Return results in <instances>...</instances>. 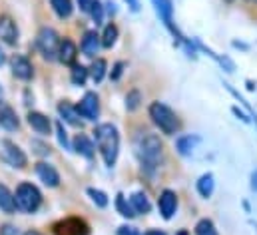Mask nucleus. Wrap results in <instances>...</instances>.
<instances>
[{
    "mask_svg": "<svg viewBox=\"0 0 257 235\" xmlns=\"http://www.w3.org/2000/svg\"><path fill=\"white\" fill-rule=\"evenodd\" d=\"M24 235H40V233H36V231H28V233H24Z\"/></svg>",
    "mask_w": 257,
    "mask_h": 235,
    "instance_id": "nucleus-42",
    "label": "nucleus"
},
{
    "mask_svg": "<svg viewBox=\"0 0 257 235\" xmlns=\"http://www.w3.org/2000/svg\"><path fill=\"white\" fill-rule=\"evenodd\" d=\"M140 104H142V94H140V90H130L128 96H126V108H128L130 112H136V110L140 108Z\"/></svg>",
    "mask_w": 257,
    "mask_h": 235,
    "instance_id": "nucleus-31",
    "label": "nucleus"
},
{
    "mask_svg": "<svg viewBox=\"0 0 257 235\" xmlns=\"http://www.w3.org/2000/svg\"><path fill=\"white\" fill-rule=\"evenodd\" d=\"M154 2V6H156V12H158V16L164 20V24L174 32V34H178V30H176V26H174V4H172V0H152ZM180 36V34H178ZM182 38V36H180Z\"/></svg>",
    "mask_w": 257,
    "mask_h": 235,
    "instance_id": "nucleus-13",
    "label": "nucleus"
},
{
    "mask_svg": "<svg viewBox=\"0 0 257 235\" xmlns=\"http://www.w3.org/2000/svg\"><path fill=\"white\" fill-rule=\"evenodd\" d=\"M6 62V56H4V52H2V48H0V66Z\"/></svg>",
    "mask_w": 257,
    "mask_h": 235,
    "instance_id": "nucleus-41",
    "label": "nucleus"
},
{
    "mask_svg": "<svg viewBox=\"0 0 257 235\" xmlns=\"http://www.w3.org/2000/svg\"><path fill=\"white\" fill-rule=\"evenodd\" d=\"M36 176L40 177V181L48 187H58L60 185V174L56 172L54 166L46 164V162H38L36 164Z\"/></svg>",
    "mask_w": 257,
    "mask_h": 235,
    "instance_id": "nucleus-12",
    "label": "nucleus"
},
{
    "mask_svg": "<svg viewBox=\"0 0 257 235\" xmlns=\"http://www.w3.org/2000/svg\"><path fill=\"white\" fill-rule=\"evenodd\" d=\"M0 128H4L6 132H16L20 128V120L16 116L14 108L2 100H0Z\"/></svg>",
    "mask_w": 257,
    "mask_h": 235,
    "instance_id": "nucleus-14",
    "label": "nucleus"
},
{
    "mask_svg": "<svg viewBox=\"0 0 257 235\" xmlns=\"http://www.w3.org/2000/svg\"><path fill=\"white\" fill-rule=\"evenodd\" d=\"M50 4H52L54 12H56L60 18H68V16L72 14V10H74L72 0H50Z\"/></svg>",
    "mask_w": 257,
    "mask_h": 235,
    "instance_id": "nucleus-25",
    "label": "nucleus"
},
{
    "mask_svg": "<svg viewBox=\"0 0 257 235\" xmlns=\"http://www.w3.org/2000/svg\"><path fill=\"white\" fill-rule=\"evenodd\" d=\"M14 203H16V209H20L24 213H34L42 205V193L36 185L28 183V181H22L16 187Z\"/></svg>",
    "mask_w": 257,
    "mask_h": 235,
    "instance_id": "nucleus-4",
    "label": "nucleus"
},
{
    "mask_svg": "<svg viewBox=\"0 0 257 235\" xmlns=\"http://www.w3.org/2000/svg\"><path fill=\"white\" fill-rule=\"evenodd\" d=\"M88 78V68H84L82 64H72V82L76 86H84Z\"/></svg>",
    "mask_w": 257,
    "mask_h": 235,
    "instance_id": "nucleus-26",
    "label": "nucleus"
},
{
    "mask_svg": "<svg viewBox=\"0 0 257 235\" xmlns=\"http://www.w3.org/2000/svg\"><path fill=\"white\" fill-rule=\"evenodd\" d=\"M0 209H2L4 213H14V211H16L14 193H12L4 183H0Z\"/></svg>",
    "mask_w": 257,
    "mask_h": 235,
    "instance_id": "nucleus-21",
    "label": "nucleus"
},
{
    "mask_svg": "<svg viewBox=\"0 0 257 235\" xmlns=\"http://www.w3.org/2000/svg\"><path fill=\"white\" fill-rule=\"evenodd\" d=\"M136 146V154L140 158L142 164H146L148 168H156L162 162L164 156V144L160 142V138L152 132H140L134 140Z\"/></svg>",
    "mask_w": 257,
    "mask_h": 235,
    "instance_id": "nucleus-2",
    "label": "nucleus"
},
{
    "mask_svg": "<svg viewBox=\"0 0 257 235\" xmlns=\"http://www.w3.org/2000/svg\"><path fill=\"white\" fill-rule=\"evenodd\" d=\"M10 68H12V74L18 78V80H30L32 76H34V66H32V62L26 58V56H22V54H14L12 58H10Z\"/></svg>",
    "mask_w": 257,
    "mask_h": 235,
    "instance_id": "nucleus-9",
    "label": "nucleus"
},
{
    "mask_svg": "<svg viewBox=\"0 0 257 235\" xmlns=\"http://www.w3.org/2000/svg\"><path fill=\"white\" fill-rule=\"evenodd\" d=\"M197 142H199V140H197L195 136H186V138H180V140H178V150H180V154L188 156Z\"/></svg>",
    "mask_w": 257,
    "mask_h": 235,
    "instance_id": "nucleus-29",
    "label": "nucleus"
},
{
    "mask_svg": "<svg viewBox=\"0 0 257 235\" xmlns=\"http://www.w3.org/2000/svg\"><path fill=\"white\" fill-rule=\"evenodd\" d=\"M58 114H60V118H62L64 122H68L70 126H76V128L82 126V120H80V114H78L76 106H72L70 102H60V104H58Z\"/></svg>",
    "mask_w": 257,
    "mask_h": 235,
    "instance_id": "nucleus-19",
    "label": "nucleus"
},
{
    "mask_svg": "<svg viewBox=\"0 0 257 235\" xmlns=\"http://www.w3.org/2000/svg\"><path fill=\"white\" fill-rule=\"evenodd\" d=\"M56 134H58L60 144L68 150V148H70V144H68V136H66V130H64V126H62V122H58V126H56Z\"/></svg>",
    "mask_w": 257,
    "mask_h": 235,
    "instance_id": "nucleus-33",
    "label": "nucleus"
},
{
    "mask_svg": "<svg viewBox=\"0 0 257 235\" xmlns=\"http://www.w3.org/2000/svg\"><path fill=\"white\" fill-rule=\"evenodd\" d=\"M72 150H74L76 154H80V156H84V158L92 160V158H94V150H96V148H94L92 140H90L86 134H78V136L74 138Z\"/></svg>",
    "mask_w": 257,
    "mask_h": 235,
    "instance_id": "nucleus-16",
    "label": "nucleus"
},
{
    "mask_svg": "<svg viewBox=\"0 0 257 235\" xmlns=\"http://www.w3.org/2000/svg\"><path fill=\"white\" fill-rule=\"evenodd\" d=\"M76 110H78V114L84 118V120H96L98 114H100V100H98V96L94 92H88L80 100V104L76 106Z\"/></svg>",
    "mask_w": 257,
    "mask_h": 235,
    "instance_id": "nucleus-8",
    "label": "nucleus"
},
{
    "mask_svg": "<svg viewBox=\"0 0 257 235\" xmlns=\"http://www.w3.org/2000/svg\"><path fill=\"white\" fill-rule=\"evenodd\" d=\"M0 40L8 46L18 42V26L10 16H0Z\"/></svg>",
    "mask_w": 257,
    "mask_h": 235,
    "instance_id": "nucleus-11",
    "label": "nucleus"
},
{
    "mask_svg": "<svg viewBox=\"0 0 257 235\" xmlns=\"http://www.w3.org/2000/svg\"><path fill=\"white\" fill-rule=\"evenodd\" d=\"M144 235H166L164 231H158V229H152V231H146Z\"/></svg>",
    "mask_w": 257,
    "mask_h": 235,
    "instance_id": "nucleus-40",
    "label": "nucleus"
},
{
    "mask_svg": "<svg viewBox=\"0 0 257 235\" xmlns=\"http://www.w3.org/2000/svg\"><path fill=\"white\" fill-rule=\"evenodd\" d=\"M251 187L257 191V172H253V176H251Z\"/></svg>",
    "mask_w": 257,
    "mask_h": 235,
    "instance_id": "nucleus-39",
    "label": "nucleus"
},
{
    "mask_svg": "<svg viewBox=\"0 0 257 235\" xmlns=\"http://www.w3.org/2000/svg\"><path fill=\"white\" fill-rule=\"evenodd\" d=\"M0 235H22V233H20V229H18L16 225L6 223V225H2V227H0Z\"/></svg>",
    "mask_w": 257,
    "mask_h": 235,
    "instance_id": "nucleus-34",
    "label": "nucleus"
},
{
    "mask_svg": "<svg viewBox=\"0 0 257 235\" xmlns=\"http://www.w3.org/2000/svg\"><path fill=\"white\" fill-rule=\"evenodd\" d=\"M28 124H30V128H32L34 132H38V134H42V136L50 134V128H52L50 118L44 116L42 112H30V114H28Z\"/></svg>",
    "mask_w": 257,
    "mask_h": 235,
    "instance_id": "nucleus-17",
    "label": "nucleus"
},
{
    "mask_svg": "<svg viewBox=\"0 0 257 235\" xmlns=\"http://www.w3.org/2000/svg\"><path fill=\"white\" fill-rule=\"evenodd\" d=\"M126 2H128V6L134 10V12H138V10H140V0H126Z\"/></svg>",
    "mask_w": 257,
    "mask_h": 235,
    "instance_id": "nucleus-38",
    "label": "nucleus"
},
{
    "mask_svg": "<svg viewBox=\"0 0 257 235\" xmlns=\"http://www.w3.org/2000/svg\"><path fill=\"white\" fill-rule=\"evenodd\" d=\"M130 205H132L134 213H148V211L152 209L148 195H146V193H142V191H136V193L130 197Z\"/></svg>",
    "mask_w": 257,
    "mask_h": 235,
    "instance_id": "nucleus-20",
    "label": "nucleus"
},
{
    "mask_svg": "<svg viewBox=\"0 0 257 235\" xmlns=\"http://www.w3.org/2000/svg\"><path fill=\"white\" fill-rule=\"evenodd\" d=\"M0 156H2V160H4L8 166L18 168V170L26 168V164H28L26 154H24L14 142H10V140H2V142H0Z\"/></svg>",
    "mask_w": 257,
    "mask_h": 235,
    "instance_id": "nucleus-6",
    "label": "nucleus"
},
{
    "mask_svg": "<svg viewBox=\"0 0 257 235\" xmlns=\"http://www.w3.org/2000/svg\"><path fill=\"white\" fill-rule=\"evenodd\" d=\"M76 56H78V46L70 40V38H62L60 40V46H58V60L62 64H76Z\"/></svg>",
    "mask_w": 257,
    "mask_h": 235,
    "instance_id": "nucleus-15",
    "label": "nucleus"
},
{
    "mask_svg": "<svg viewBox=\"0 0 257 235\" xmlns=\"http://www.w3.org/2000/svg\"><path fill=\"white\" fill-rule=\"evenodd\" d=\"M32 148H40V150H36V154H40V156H48V154H50V148H48L46 144H40V142H32Z\"/></svg>",
    "mask_w": 257,
    "mask_h": 235,
    "instance_id": "nucleus-36",
    "label": "nucleus"
},
{
    "mask_svg": "<svg viewBox=\"0 0 257 235\" xmlns=\"http://www.w3.org/2000/svg\"><path fill=\"white\" fill-rule=\"evenodd\" d=\"M116 209H118V211H120V215H124V217H134V215H136V213H134V209H132V205L126 201V197H124L122 193H118V195H116Z\"/></svg>",
    "mask_w": 257,
    "mask_h": 235,
    "instance_id": "nucleus-30",
    "label": "nucleus"
},
{
    "mask_svg": "<svg viewBox=\"0 0 257 235\" xmlns=\"http://www.w3.org/2000/svg\"><path fill=\"white\" fill-rule=\"evenodd\" d=\"M213 185H215L213 176H211V174H203V176L199 177V181H197V191H199V195H201V197H211Z\"/></svg>",
    "mask_w": 257,
    "mask_h": 235,
    "instance_id": "nucleus-23",
    "label": "nucleus"
},
{
    "mask_svg": "<svg viewBox=\"0 0 257 235\" xmlns=\"http://www.w3.org/2000/svg\"><path fill=\"white\" fill-rule=\"evenodd\" d=\"M88 195H90V199L98 205V207H108V203H110V199H108V195L104 193V191H100V189H94V187H88Z\"/></svg>",
    "mask_w": 257,
    "mask_h": 235,
    "instance_id": "nucleus-28",
    "label": "nucleus"
},
{
    "mask_svg": "<svg viewBox=\"0 0 257 235\" xmlns=\"http://www.w3.org/2000/svg\"><path fill=\"white\" fill-rule=\"evenodd\" d=\"M195 235H219L211 219H199L195 225Z\"/></svg>",
    "mask_w": 257,
    "mask_h": 235,
    "instance_id": "nucleus-27",
    "label": "nucleus"
},
{
    "mask_svg": "<svg viewBox=\"0 0 257 235\" xmlns=\"http://www.w3.org/2000/svg\"><path fill=\"white\" fill-rule=\"evenodd\" d=\"M106 70H108V62L102 58L94 60V64L90 66V70H88V74L92 76V80L98 84V82H102L104 80V76H106Z\"/></svg>",
    "mask_w": 257,
    "mask_h": 235,
    "instance_id": "nucleus-22",
    "label": "nucleus"
},
{
    "mask_svg": "<svg viewBox=\"0 0 257 235\" xmlns=\"http://www.w3.org/2000/svg\"><path fill=\"white\" fill-rule=\"evenodd\" d=\"M94 138H96V146L104 158V164L108 168H112L118 160V152H120V134L118 128L112 124H100L94 130Z\"/></svg>",
    "mask_w": 257,
    "mask_h": 235,
    "instance_id": "nucleus-1",
    "label": "nucleus"
},
{
    "mask_svg": "<svg viewBox=\"0 0 257 235\" xmlns=\"http://www.w3.org/2000/svg\"><path fill=\"white\" fill-rule=\"evenodd\" d=\"M158 207H160V213H162L164 219H172V215H174L176 209H178V195H176V191L164 189V191L160 193Z\"/></svg>",
    "mask_w": 257,
    "mask_h": 235,
    "instance_id": "nucleus-10",
    "label": "nucleus"
},
{
    "mask_svg": "<svg viewBox=\"0 0 257 235\" xmlns=\"http://www.w3.org/2000/svg\"><path fill=\"white\" fill-rule=\"evenodd\" d=\"M94 2H96V0H78V6H80V10H82V12L90 14V10H92Z\"/></svg>",
    "mask_w": 257,
    "mask_h": 235,
    "instance_id": "nucleus-35",
    "label": "nucleus"
},
{
    "mask_svg": "<svg viewBox=\"0 0 257 235\" xmlns=\"http://www.w3.org/2000/svg\"><path fill=\"white\" fill-rule=\"evenodd\" d=\"M100 34L96 32V30H88L86 34H84V38H82V44H80V48H82V52L86 54V56H94L96 52H98V48H100Z\"/></svg>",
    "mask_w": 257,
    "mask_h": 235,
    "instance_id": "nucleus-18",
    "label": "nucleus"
},
{
    "mask_svg": "<svg viewBox=\"0 0 257 235\" xmlns=\"http://www.w3.org/2000/svg\"><path fill=\"white\" fill-rule=\"evenodd\" d=\"M60 36L54 28H40L38 30V36H36V46L40 50V54L46 60H56L58 58V46H60Z\"/></svg>",
    "mask_w": 257,
    "mask_h": 235,
    "instance_id": "nucleus-5",
    "label": "nucleus"
},
{
    "mask_svg": "<svg viewBox=\"0 0 257 235\" xmlns=\"http://www.w3.org/2000/svg\"><path fill=\"white\" fill-rule=\"evenodd\" d=\"M90 16L94 18V22H96V24H102V22H104V6H102L98 0L94 2L92 10H90Z\"/></svg>",
    "mask_w": 257,
    "mask_h": 235,
    "instance_id": "nucleus-32",
    "label": "nucleus"
},
{
    "mask_svg": "<svg viewBox=\"0 0 257 235\" xmlns=\"http://www.w3.org/2000/svg\"><path fill=\"white\" fill-rule=\"evenodd\" d=\"M116 40H118V26L116 24H108L104 28V34L100 36V42H102L104 48H112L116 44Z\"/></svg>",
    "mask_w": 257,
    "mask_h": 235,
    "instance_id": "nucleus-24",
    "label": "nucleus"
},
{
    "mask_svg": "<svg viewBox=\"0 0 257 235\" xmlns=\"http://www.w3.org/2000/svg\"><path fill=\"white\" fill-rule=\"evenodd\" d=\"M124 66H126L124 62H118V64L114 66V74H112V78H114V80H118V78L122 76V72H124Z\"/></svg>",
    "mask_w": 257,
    "mask_h": 235,
    "instance_id": "nucleus-37",
    "label": "nucleus"
},
{
    "mask_svg": "<svg viewBox=\"0 0 257 235\" xmlns=\"http://www.w3.org/2000/svg\"><path fill=\"white\" fill-rule=\"evenodd\" d=\"M54 235H90V227L80 217H66L52 225Z\"/></svg>",
    "mask_w": 257,
    "mask_h": 235,
    "instance_id": "nucleus-7",
    "label": "nucleus"
},
{
    "mask_svg": "<svg viewBox=\"0 0 257 235\" xmlns=\"http://www.w3.org/2000/svg\"><path fill=\"white\" fill-rule=\"evenodd\" d=\"M150 118L156 124V128L166 136H174L180 130V120L176 116V112L170 106L162 104V102H152L150 104Z\"/></svg>",
    "mask_w": 257,
    "mask_h": 235,
    "instance_id": "nucleus-3",
    "label": "nucleus"
},
{
    "mask_svg": "<svg viewBox=\"0 0 257 235\" xmlns=\"http://www.w3.org/2000/svg\"><path fill=\"white\" fill-rule=\"evenodd\" d=\"M227 2H233V0H227Z\"/></svg>",
    "mask_w": 257,
    "mask_h": 235,
    "instance_id": "nucleus-44",
    "label": "nucleus"
},
{
    "mask_svg": "<svg viewBox=\"0 0 257 235\" xmlns=\"http://www.w3.org/2000/svg\"><path fill=\"white\" fill-rule=\"evenodd\" d=\"M178 235H188V231H180Z\"/></svg>",
    "mask_w": 257,
    "mask_h": 235,
    "instance_id": "nucleus-43",
    "label": "nucleus"
},
{
    "mask_svg": "<svg viewBox=\"0 0 257 235\" xmlns=\"http://www.w3.org/2000/svg\"><path fill=\"white\" fill-rule=\"evenodd\" d=\"M0 94H2V90H0Z\"/></svg>",
    "mask_w": 257,
    "mask_h": 235,
    "instance_id": "nucleus-45",
    "label": "nucleus"
}]
</instances>
